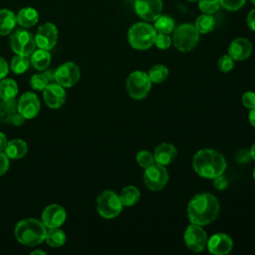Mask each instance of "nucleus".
I'll use <instances>...</instances> for the list:
<instances>
[{
    "instance_id": "nucleus-1",
    "label": "nucleus",
    "mask_w": 255,
    "mask_h": 255,
    "mask_svg": "<svg viewBox=\"0 0 255 255\" xmlns=\"http://www.w3.org/2000/svg\"><path fill=\"white\" fill-rule=\"evenodd\" d=\"M220 211L218 199L211 193L194 195L187 204V217L190 223L205 226L213 222Z\"/></svg>"
},
{
    "instance_id": "nucleus-2",
    "label": "nucleus",
    "mask_w": 255,
    "mask_h": 255,
    "mask_svg": "<svg viewBox=\"0 0 255 255\" xmlns=\"http://www.w3.org/2000/svg\"><path fill=\"white\" fill-rule=\"evenodd\" d=\"M227 163L224 156L212 148L199 149L192 158L194 171L203 178L213 179L225 172Z\"/></svg>"
},
{
    "instance_id": "nucleus-3",
    "label": "nucleus",
    "mask_w": 255,
    "mask_h": 255,
    "mask_svg": "<svg viewBox=\"0 0 255 255\" xmlns=\"http://www.w3.org/2000/svg\"><path fill=\"white\" fill-rule=\"evenodd\" d=\"M47 227L42 220L26 218L20 220L14 229L16 239L23 245L36 246L45 241Z\"/></svg>"
},
{
    "instance_id": "nucleus-4",
    "label": "nucleus",
    "mask_w": 255,
    "mask_h": 255,
    "mask_svg": "<svg viewBox=\"0 0 255 255\" xmlns=\"http://www.w3.org/2000/svg\"><path fill=\"white\" fill-rule=\"evenodd\" d=\"M156 35L157 32L153 26L146 22H138L129 28L128 41L135 50H147L154 45Z\"/></svg>"
},
{
    "instance_id": "nucleus-5",
    "label": "nucleus",
    "mask_w": 255,
    "mask_h": 255,
    "mask_svg": "<svg viewBox=\"0 0 255 255\" xmlns=\"http://www.w3.org/2000/svg\"><path fill=\"white\" fill-rule=\"evenodd\" d=\"M199 41V32L194 25L184 23L173 30L172 43L174 47L183 53L193 50Z\"/></svg>"
},
{
    "instance_id": "nucleus-6",
    "label": "nucleus",
    "mask_w": 255,
    "mask_h": 255,
    "mask_svg": "<svg viewBox=\"0 0 255 255\" xmlns=\"http://www.w3.org/2000/svg\"><path fill=\"white\" fill-rule=\"evenodd\" d=\"M152 83L147 75L143 71L131 72L126 82V88L128 96L133 100L144 99L151 90Z\"/></svg>"
},
{
    "instance_id": "nucleus-7",
    "label": "nucleus",
    "mask_w": 255,
    "mask_h": 255,
    "mask_svg": "<svg viewBox=\"0 0 255 255\" xmlns=\"http://www.w3.org/2000/svg\"><path fill=\"white\" fill-rule=\"evenodd\" d=\"M123 207L120 196L113 190H104L97 198L96 208L103 218L112 219L117 217L122 212Z\"/></svg>"
},
{
    "instance_id": "nucleus-8",
    "label": "nucleus",
    "mask_w": 255,
    "mask_h": 255,
    "mask_svg": "<svg viewBox=\"0 0 255 255\" xmlns=\"http://www.w3.org/2000/svg\"><path fill=\"white\" fill-rule=\"evenodd\" d=\"M169 179L168 171L164 165L153 162L150 166L144 168L143 182L151 191H159L165 187Z\"/></svg>"
},
{
    "instance_id": "nucleus-9",
    "label": "nucleus",
    "mask_w": 255,
    "mask_h": 255,
    "mask_svg": "<svg viewBox=\"0 0 255 255\" xmlns=\"http://www.w3.org/2000/svg\"><path fill=\"white\" fill-rule=\"evenodd\" d=\"M10 47L16 55L29 57L37 46L34 35L31 32L25 29H18L10 36Z\"/></svg>"
},
{
    "instance_id": "nucleus-10",
    "label": "nucleus",
    "mask_w": 255,
    "mask_h": 255,
    "mask_svg": "<svg viewBox=\"0 0 255 255\" xmlns=\"http://www.w3.org/2000/svg\"><path fill=\"white\" fill-rule=\"evenodd\" d=\"M207 234L201 225L190 223L184 231L183 241L187 249L192 252H201L207 245Z\"/></svg>"
},
{
    "instance_id": "nucleus-11",
    "label": "nucleus",
    "mask_w": 255,
    "mask_h": 255,
    "mask_svg": "<svg viewBox=\"0 0 255 255\" xmlns=\"http://www.w3.org/2000/svg\"><path fill=\"white\" fill-rule=\"evenodd\" d=\"M81 78V71L74 62H66L60 65L55 71V81L64 88H71Z\"/></svg>"
},
{
    "instance_id": "nucleus-12",
    "label": "nucleus",
    "mask_w": 255,
    "mask_h": 255,
    "mask_svg": "<svg viewBox=\"0 0 255 255\" xmlns=\"http://www.w3.org/2000/svg\"><path fill=\"white\" fill-rule=\"evenodd\" d=\"M133 7L139 18L153 22L161 15L163 4L161 0H135Z\"/></svg>"
},
{
    "instance_id": "nucleus-13",
    "label": "nucleus",
    "mask_w": 255,
    "mask_h": 255,
    "mask_svg": "<svg viewBox=\"0 0 255 255\" xmlns=\"http://www.w3.org/2000/svg\"><path fill=\"white\" fill-rule=\"evenodd\" d=\"M34 38L38 48L49 51L57 44L58 29L53 23H44L38 28Z\"/></svg>"
},
{
    "instance_id": "nucleus-14",
    "label": "nucleus",
    "mask_w": 255,
    "mask_h": 255,
    "mask_svg": "<svg viewBox=\"0 0 255 255\" xmlns=\"http://www.w3.org/2000/svg\"><path fill=\"white\" fill-rule=\"evenodd\" d=\"M40 101L38 96L32 92L24 93L17 103V112L26 120L34 119L40 112Z\"/></svg>"
},
{
    "instance_id": "nucleus-15",
    "label": "nucleus",
    "mask_w": 255,
    "mask_h": 255,
    "mask_svg": "<svg viewBox=\"0 0 255 255\" xmlns=\"http://www.w3.org/2000/svg\"><path fill=\"white\" fill-rule=\"evenodd\" d=\"M67 218L65 208L59 204H50L42 212V222L47 228H58L62 226Z\"/></svg>"
},
{
    "instance_id": "nucleus-16",
    "label": "nucleus",
    "mask_w": 255,
    "mask_h": 255,
    "mask_svg": "<svg viewBox=\"0 0 255 255\" xmlns=\"http://www.w3.org/2000/svg\"><path fill=\"white\" fill-rule=\"evenodd\" d=\"M45 104L51 109L61 108L66 101V91L58 83H49L43 90Z\"/></svg>"
},
{
    "instance_id": "nucleus-17",
    "label": "nucleus",
    "mask_w": 255,
    "mask_h": 255,
    "mask_svg": "<svg viewBox=\"0 0 255 255\" xmlns=\"http://www.w3.org/2000/svg\"><path fill=\"white\" fill-rule=\"evenodd\" d=\"M208 251L213 255H226L233 248L231 237L225 233H215L207 240Z\"/></svg>"
},
{
    "instance_id": "nucleus-18",
    "label": "nucleus",
    "mask_w": 255,
    "mask_h": 255,
    "mask_svg": "<svg viewBox=\"0 0 255 255\" xmlns=\"http://www.w3.org/2000/svg\"><path fill=\"white\" fill-rule=\"evenodd\" d=\"M253 51L251 41L244 37L235 38L231 41L228 47V55L234 61H243L249 58Z\"/></svg>"
},
{
    "instance_id": "nucleus-19",
    "label": "nucleus",
    "mask_w": 255,
    "mask_h": 255,
    "mask_svg": "<svg viewBox=\"0 0 255 255\" xmlns=\"http://www.w3.org/2000/svg\"><path fill=\"white\" fill-rule=\"evenodd\" d=\"M177 155V149L176 147L168 142H161L159 143L153 151V157L154 161L162 164V165H168L170 164Z\"/></svg>"
},
{
    "instance_id": "nucleus-20",
    "label": "nucleus",
    "mask_w": 255,
    "mask_h": 255,
    "mask_svg": "<svg viewBox=\"0 0 255 255\" xmlns=\"http://www.w3.org/2000/svg\"><path fill=\"white\" fill-rule=\"evenodd\" d=\"M28 151V146L25 140L20 138H14L7 141V144L4 148L5 154L10 159H20Z\"/></svg>"
},
{
    "instance_id": "nucleus-21",
    "label": "nucleus",
    "mask_w": 255,
    "mask_h": 255,
    "mask_svg": "<svg viewBox=\"0 0 255 255\" xmlns=\"http://www.w3.org/2000/svg\"><path fill=\"white\" fill-rule=\"evenodd\" d=\"M17 23L24 27V28H29L37 24L39 20V14L36 9L32 7H25L19 10L16 16Z\"/></svg>"
},
{
    "instance_id": "nucleus-22",
    "label": "nucleus",
    "mask_w": 255,
    "mask_h": 255,
    "mask_svg": "<svg viewBox=\"0 0 255 255\" xmlns=\"http://www.w3.org/2000/svg\"><path fill=\"white\" fill-rule=\"evenodd\" d=\"M51 63V55L48 50L38 49L35 50L30 57V64L38 71H44Z\"/></svg>"
},
{
    "instance_id": "nucleus-23",
    "label": "nucleus",
    "mask_w": 255,
    "mask_h": 255,
    "mask_svg": "<svg viewBox=\"0 0 255 255\" xmlns=\"http://www.w3.org/2000/svg\"><path fill=\"white\" fill-rule=\"evenodd\" d=\"M16 23V16L11 10L0 9V36L10 34L14 30Z\"/></svg>"
},
{
    "instance_id": "nucleus-24",
    "label": "nucleus",
    "mask_w": 255,
    "mask_h": 255,
    "mask_svg": "<svg viewBox=\"0 0 255 255\" xmlns=\"http://www.w3.org/2000/svg\"><path fill=\"white\" fill-rule=\"evenodd\" d=\"M119 196L124 206L130 207L138 202L140 198V192L136 186L128 185L122 189Z\"/></svg>"
},
{
    "instance_id": "nucleus-25",
    "label": "nucleus",
    "mask_w": 255,
    "mask_h": 255,
    "mask_svg": "<svg viewBox=\"0 0 255 255\" xmlns=\"http://www.w3.org/2000/svg\"><path fill=\"white\" fill-rule=\"evenodd\" d=\"M18 94V85L13 79L4 78L0 81V98L2 100H13Z\"/></svg>"
},
{
    "instance_id": "nucleus-26",
    "label": "nucleus",
    "mask_w": 255,
    "mask_h": 255,
    "mask_svg": "<svg viewBox=\"0 0 255 255\" xmlns=\"http://www.w3.org/2000/svg\"><path fill=\"white\" fill-rule=\"evenodd\" d=\"M66 234L63 230H61L59 227L58 228H49L46 232L45 236V242L54 248L61 247L65 244L66 242Z\"/></svg>"
},
{
    "instance_id": "nucleus-27",
    "label": "nucleus",
    "mask_w": 255,
    "mask_h": 255,
    "mask_svg": "<svg viewBox=\"0 0 255 255\" xmlns=\"http://www.w3.org/2000/svg\"><path fill=\"white\" fill-rule=\"evenodd\" d=\"M195 28L199 34H207L214 29L215 20L210 14H201L195 20Z\"/></svg>"
},
{
    "instance_id": "nucleus-28",
    "label": "nucleus",
    "mask_w": 255,
    "mask_h": 255,
    "mask_svg": "<svg viewBox=\"0 0 255 255\" xmlns=\"http://www.w3.org/2000/svg\"><path fill=\"white\" fill-rule=\"evenodd\" d=\"M168 74V68L162 64H156L152 66L147 72V75L152 84H160L164 82L167 79Z\"/></svg>"
},
{
    "instance_id": "nucleus-29",
    "label": "nucleus",
    "mask_w": 255,
    "mask_h": 255,
    "mask_svg": "<svg viewBox=\"0 0 255 255\" xmlns=\"http://www.w3.org/2000/svg\"><path fill=\"white\" fill-rule=\"evenodd\" d=\"M154 29L157 33L169 35L174 30V21L171 17L166 15H160L154 21Z\"/></svg>"
},
{
    "instance_id": "nucleus-30",
    "label": "nucleus",
    "mask_w": 255,
    "mask_h": 255,
    "mask_svg": "<svg viewBox=\"0 0 255 255\" xmlns=\"http://www.w3.org/2000/svg\"><path fill=\"white\" fill-rule=\"evenodd\" d=\"M17 105L15 100H3L0 103V121L7 123L11 122L12 116L16 113Z\"/></svg>"
},
{
    "instance_id": "nucleus-31",
    "label": "nucleus",
    "mask_w": 255,
    "mask_h": 255,
    "mask_svg": "<svg viewBox=\"0 0 255 255\" xmlns=\"http://www.w3.org/2000/svg\"><path fill=\"white\" fill-rule=\"evenodd\" d=\"M30 59L26 56L22 55H16L12 58L10 63V68L12 72H14L17 75L25 73L29 67H30Z\"/></svg>"
},
{
    "instance_id": "nucleus-32",
    "label": "nucleus",
    "mask_w": 255,
    "mask_h": 255,
    "mask_svg": "<svg viewBox=\"0 0 255 255\" xmlns=\"http://www.w3.org/2000/svg\"><path fill=\"white\" fill-rule=\"evenodd\" d=\"M135 160L137 162V164L142 167L143 169L150 166L154 161V157H153V153H151L150 151L146 150V149H141L136 153L135 156Z\"/></svg>"
},
{
    "instance_id": "nucleus-33",
    "label": "nucleus",
    "mask_w": 255,
    "mask_h": 255,
    "mask_svg": "<svg viewBox=\"0 0 255 255\" xmlns=\"http://www.w3.org/2000/svg\"><path fill=\"white\" fill-rule=\"evenodd\" d=\"M50 83L49 79L45 75V73L41 74H34L30 79V86L32 89L36 91H42L47 87V85Z\"/></svg>"
},
{
    "instance_id": "nucleus-34",
    "label": "nucleus",
    "mask_w": 255,
    "mask_h": 255,
    "mask_svg": "<svg viewBox=\"0 0 255 255\" xmlns=\"http://www.w3.org/2000/svg\"><path fill=\"white\" fill-rule=\"evenodd\" d=\"M198 7L202 13L211 15L219 9L220 2L219 0H199Z\"/></svg>"
},
{
    "instance_id": "nucleus-35",
    "label": "nucleus",
    "mask_w": 255,
    "mask_h": 255,
    "mask_svg": "<svg viewBox=\"0 0 255 255\" xmlns=\"http://www.w3.org/2000/svg\"><path fill=\"white\" fill-rule=\"evenodd\" d=\"M235 61L229 55L221 56L217 61V67L222 73H228L233 70Z\"/></svg>"
},
{
    "instance_id": "nucleus-36",
    "label": "nucleus",
    "mask_w": 255,
    "mask_h": 255,
    "mask_svg": "<svg viewBox=\"0 0 255 255\" xmlns=\"http://www.w3.org/2000/svg\"><path fill=\"white\" fill-rule=\"evenodd\" d=\"M171 43H172V39L170 38L169 35L157 33V35L155 37L154 44H155V46L159 50H166V49H168L171 46Z\"/></svg>"
},
{
    "instance_id": "nucleus-37",
    "label": "nucleus",
    "mask_w": 255,
    "mask_h": 255,
    "mask_svg": "<svg viewBox=\"0 0 255 255\" xmlns=\"http://www.w3.org/2000/svg\"><path fill=\"white\" fill-rule=\"evenodd\" d=\"M245 1L246 0H219L220 6L228 11L239 10L245 4Z\"/></svg>"
},
{
    "instance_id": "nucleus-38",
    "label": "nucleus",
    "mask_w": 255,
    "mask_h": 255,
    "mask_svg": "<svg viewBox=\"0 0 255 255\" xmlns=\"http://www.w3.org/2000/svg\"><path fill=\"white\" fill-rule=\"evenodd\" d=\"M241 102H242V105L246 109L251 110V109L255 108V93L254 92H245L242 95Z\"/></svg>"
},
{
    "instance_id": "nucleus-39",
    "label": "nucleus",
    "mask_w": 255,
    "mask_h": 255,
    "mask_svg": "<svg viewBox=\"0 0 255 255\" xmlns=\"http://www.w3.org/2000/svg\"><path fill=\"white\" fill-rule=\"evenodd\" d=\"M251 159L252 158L250 155V151L247 149H241V150L237 151V153L235 154V160L240 164L248 163Z\"/></svg>"
},
{
    "instance_id": "nucleus-40",
    "label": "nucleus",
    "mask_w": 255,
    "mask_h": 255,
    "mask_svg": "<svg viewBox=\"0 0 255 255\" xmlns=\"http://www.w3.org/2000/svg\"><path fill=\"white\" fill-rule=\"evenodd\" d=\"M213 185L217 190H224L228 186V180L223 174H221L213 178Z\"/></svg>"
},
{
    "instance_id": "nucleus-41",
    "label": "nucleus",
    "mask_w": 255,
    "mask_h": 255,
    "mask_svg": "<svg viewBox=\"0 0 255 255\" xmlns=\"http://www.w3.org/2000/svg\"><path fill=\"white\" fill-rule=\"evenodd\" d=\"M9 164V157L5 154V152L0 151V176L8 170Z\"/></svg>"
},
{
    "instance_id": "nucleus-42",
    "label": "nucleus",
    "mask_w": 255,
    "mask_h": 255,
    "mask_svg": "<svg viewBox=\"0 0 255 255\" xmlns=\"http://www.w3.org/2000/svg\"><path fill=\"white\" fill-rule=\"evenodd\" d=\"M9 72V67L6 60L0 56V80L6 78Z\"/></svg>"
},
{
    "instance_id": "nucleus-43",
    "label": "nucleus",
    "mask_w": 255,
    "mask_h": 255,
    "mask_svg": "<svg viewBox=\"0 0 255 255\" xmlns=\"http://www.w3.org/2000/svg\"><path fill=\"white\" fill-rule=\"evenodd\" d=\"M246 23L250 30L255 31V8L249 11L246 18Z\"/></svg>"
},
{
    "instance_id": "nucleus-44",
    "label": "nucleus",
    "mask_w": 255,
    "mask_h": 255,
    "mask_svg": "<svg viewBox=\"0 0 255 255\" xmlns=\"http://www.w3.org/2000/svg\"><path fill=\"white\" fill-rule=\"evenodd\" d=\"M25 120H26V119H25L20 113H15V114L12 116V118H11V123H12L14 126H16V127H20V126H22V125L24 124Z\"/></svg>"
},
{
    "instance_id": "nucleus-45",
    "label": "nucleus",
    "mask_w": 255,
    "mask_h": 255,
    "mask_svg": "<svg viewBox=\"0 0 255 255\" xmlns=\"http://www.w3.org/2000/svg\"><path fill=\"white\" fill-rule=\"evenodd\" d=\"M6 144H7V137L5 133L0 131V151H4Z\"/></svg>"
},
{
    "instance_id": "nucleus-46",
    "label": "nucleus",
    "mask_w": 255,
    "mask_h": 255,
    "mask_svg": "<svg viewBox=\"0 0 255 255\" xmlns=\"http://www.w3.org/2000/svg\"><path fill=\"white\" fill-rule=\"evenodd\" d=\"M248 121L250 123V125L255 128V108L251 109L249 114H248Z\"/></svg>"
},
{
    "instance_id": "nucleus-47",
    "label": "nucleus",
    "mask_w": 255,
    "mask_h": 255,
    "mask_svg": "<svg viewBox=\"0 0 255 255\" xmlns=\"http://www.w3.org/2000/svg\"><path fill=\"white\" fill-rule=\"evenodd\" d=\"M249 151H250V155H251L252 160L255 161V141H254V143L252 144V146H251V148H250Z\"/></svg>"
},
{
    "instance_id": "nucleus-48",
    "label": "nucleus",
    "mask_w": 255,
    "mask_h": 255,
    "mask_svg": "<svg viewBox=\"0 0 255 255\" xmlns=\"http://www.w3.org/2000/svg\"><path fill=\"white\" fill-rule=\"evenodd\" d=\"M31 255H35V254H42V255H45L46 254V252L45 251H43V250H39V249H37V250H34V251H31V253H30Z\"/></svg>"
},
{
    "instance_id": "nucleus-49",
    "label": "nucleus",
    "mask_w": 255,
    "mask_h": 255,
    "mask_svg": "<svg viewBox=\"0 0 255 255\" xmlns=\"http://www.w3.org/2000/svg\"><path fill=\"white\" fill-rule=\"evenodd\" d=\"M253 178H254V180H255V167H254V169H253Z\"/></svg>"
},
{
    "instance_id": "nucleus-50",
    "label": "nucleus",
    "mask_w": 255,
    "mask_h": 255,
    "mask_svg": "<svg viewBox=\"0 0 255 255\" xmlns=\"http://www.w3.org/2000/svg\"><path fill=\"white\" fill-rule=\"evenodd\" d=\"M186 1H188V2H194V1H197V0H186Z\"/></svg>"
},
{
    "instance_id": "nucleus-51",
    "label": "nucleus",
    "mask_w": 255,
    "mask_h": 255,
    "mask_svg": "<svg viewBox=\"0 0 255 255\" xmlns=\"http://www.w3.org/2000/svg\"><path fill=\"white\" fill-rule=\"evenodd\" d=\"M250 1H251V2H252L254 5H255V0H250Z\"/></svg>"
}]
</instances>
